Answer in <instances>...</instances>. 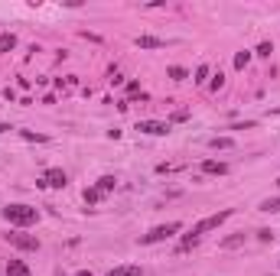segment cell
Wrapping results in <instances>:
<instances>
[{
	"label": "cell",
	"mask_w": 280,
	"mask_h": 276,
	"mask_svg": "<svg viewBox=\"0 0 280 276\" xmlns=\"http://www.w3.org/2000/svg\"><path fill=\"white\" fill-rule=\"evenodd\" d=\"M108 276H140V266H137V263H127V266H118V270H111Z\"/></svg>",
	"instance_id": "obj_11"
},
{
	"label": "cell",
	"mask_w": 280,
	"mask_h": 276,
	"mask_svg": "<svg viewBox=\"0 0 280 276\" xmlns=\"http://www.w3.org/2000/svg\"><path fill=\"white\" fill-rule=\"evenodd\" d=\"M245 244V234H231V237H225L222 241V250H235V247Z\"/></svg>",
	"instance_id": "obj_14"
},
{
	"label": "cell",
	"mask_w": 280,
	"mask_h": 276,
	"mask_svg": "<svg viewBox=\"0 0 280 276\" xmlns=\"http://www.w3.org/2000/svg\"><path fill=\"white\" fill-rule=\"evenodd\" d=\"M105 198V192H98V189H85V205H98Z\"/></svg>",
	"instance_id": "obj_15"
},
{
	"label": "cell",
	"mask_w": 280,
	"mask_h": 276,
	"mask_svg": "<svg viewBox=\"0 0 280 276\" xmlns=\"http://www.w3.org/2000/svg\"><path fill=\"white\" fill-rule=\"evenodd\" d=\"M78 276H91V273H88V270H82V273H78Z\"/></svg>",
	"instance_id": "obj_24"
},
{
	"label": "cell",
	"mask_w": 280,
	"mask_h": 276,
	"mask_svg": "<svg viewBox=\"0 0 280 276\" xmlns=\"http://www.w3.org/2000/svg\"><path fill=\"white\" fill-rule=\"evenodd\" d=\"M270 52H274V43H261L254 55H261V59H270Z\"/></svg>",
	"instance_id": "obj_18"
},
{
	"label": "cell",
	"mask_w": 280,
	"mask_h": 276,
	"mask_svg": "<svg viewBox=\"0 0 280 276\" xmlns=\"http://www.w3.org/2000/svg\"><path fill=\"white\" fill-rule=\"evenodd\" d=\"M183 231V224L179 221H170V224H160V227H153V231L140 234V244H160V241H166V237H173V234Z\"/></svg>",
	"instance_id": "obj_3"
},
{
	"label": "cell",
	"mask_w": 280,
	"mask_h": 276,
	"mask_svg": "<svg viewBox=\"0 0 280 276\" xmlns=\"http://www.w3.org/2000/svg\"><path fill=\"white\" fill-rule=\"evenodd\" d=\"M20 137H23V140H36V143H46L43 133H33V130H20Z\"/></svg>",
	"instance_id": "obj_20"
},
{
	"label": "cell",
	"mask_w": 280,
	"mask_h": 276,
	"mask_svg": "<svg viewBox=\"0 0 280 276\" xmlns=\"http://www.w3.org/2000/svg\"><path fill=\"white\" fill-rule=\"evenodd\" d=\"M98 192H105V195H108V192H114L118 189V179H114V176H101V179H98V185H95Z\"/></svg>",
	"instance_id": "obj_10"
},
{
	"label": "cell",
	"mask_w": 280,
	"mask_h": 276,
	"mask_svg": "<svg viewBox=\"0 0 280 276\" xmlns=\"http://www.w3.org/2000/svg\"><path fill=\"white\" fill-rule=\"evenodd\" d=\"M3 130H10V127H7V124H0V133H3Z\"/></svg>",
	"instance_id": "obj_23"
},
{
	"label": "cell",
	"mask_w": 280,
	"mask_h": 276,
	"mask_svg": "<svg viewBox=\"0 0 280 276\" xmlns=\"http://www.w3.org/2000/svg\"><path fill=\"white\" fill-rule=\"evenodd\" d=\"M186 75H189V72H186V68H179V65H173V68H170V78H176V81H183Z\"/></svg>",
	"instance_id": "obj_21"
},
{
	"label": "cell",
	"mask_w": 280,
	"mask_h": 276,
	"mask_svg": "<svg viewBox=\"0 0 280 276\" xmlns=\"http://www.w3.org/2000/svg\"><path fill=\"white\" fill-rule=\"evenodd\" d=\"M166 46V39H160V36H137V49H163Z\"/></svg>",
	"instance_id": "obj_8"
},
{
	"label": "cell",
	"mask_w": 280,
	"mask_h": 276,
	"mask_svg": "<svg viewBox=\"0 0 280 276\" xmlns=\"http://www.w3.org/2000/svg\"><path fill=\"white\" fill-rule=\"evenodd\" d=\"M251 55H254V52H248V49H245V52H238L235 55V68H245V65L251 62Z\"/></svg>",
	"instance_id": "obj_17"
},
{
	"label": "cell",
	"mask_w": 280,
	"mask_h": 276,
	"mask_svg": "<svg viewBox=\"0 0 280 276\" xmlns=\"http://www.w3.org/2000/svg\"><path fill=\"white\" fill-rule=\"evenodd\" d=\"M137 130L140 133H150V137H166L170 133V120H137Z\"/></svg>",
	"instance_id": "obj_6"
},
{
	"label": "cell",
	"mask_w": 280,
	"mask_h": 276,
	"mask_svg": "<svg viewBox=\"0 0 280 276\" xmlns=\"http://www.w3.org/2000/svg\"><path fill=\"white\" fill-rule=\"evenodd\" d=\"M0 214H3V218H7V224H10V227H17V231L39 221V211H36V208H30V205H7Z\"/></svg>",
	"instance_id": "obj_2"
},
{
	"label": "cell",
	"mask_w": 280,
	"mask_h": 276,
	"mask_svg": "<svg viewBox=\"0 0 280 276\" xmlns=\"http://www.w3.org/2000/svg\"><path fill=\"white\" fill-rule=\"evenodd\" d=\"M3 237H7V244L17 247V250H39V241L26 231H17V227H13V231H7Z\"/></svg>",
	"instance_id": "obj_4"
},
{
	"label": "cell",
	"mask_w": 280,
	"mask_h": 276,
	"mask_svg": "<svg viewBox=\"0 0 280 276\" xmlns=\"http://www.w3.org/2000/svg\"><path fill=\"white\" fill-rule=\"evenodd\" d=\"M277 185H280V179H277Z\"/></svg>",
	"instance_id": "obj_25"
},
{
	"label": "cell",
	"mask_w": 280,
	"mask_h": 276,
	"mask_svg": "<svg viewBox=\"0 0 280 276\" xmlns=\"http://www.w3.org/2000/svg\"><path fill=\"white\" fill-rule=\"evenodd\" d=\"M231 214H235V211H231V208H225V211H218V214H209V218H202V221H199V224H192V231L186 234V241H183V250H186V247H192L195 241L202 237V234L215 231L218 224H225L228 218H231Z\"/></svg>",
	"instance_id": "obj_1"
},
{
	"label": "cell",
	"mask_w": 280,
	"mask_h": 276,
	"mask_svg": "<svg viewBox=\"0 0 280 276\" xmlns=\"http://www.w3.org/2000/svg\"><path fill=\"white\" fill-rule=\"evenodd\" d=\"M202 172H205V176H225V172H228V162H222V160H205V162H202Z\"/></svg>",
	"instance_id": "obj_7"
},
{
	"label": "cell",
	"mask_w": 280,
	"mask_h": 276,
	"mask_svg": "<svg viewBox=\"0 0 280 276\" xmlns=\"http://www.w3.org/2000/svg\"><path fill=\"white\" fill-rule=\"evenodd\" d=\"M222 85H225V75L218 72V75H215V78H212V88H215V91H218V88H222Z\"/></svg>",
	"instance_id": "obj_22"
},
{
	"label": "cell",
	"mask_w": 280,
	"mask_h": 276,
	"mask_svg": "<svg viewBox=\"0 0 280 276\" xmlns=\"http://www.w3.org/2000/svg\"><path fill=\"white\" fill-rule=\"evenodd\" d=\"M205 78H209V65H199L195 68V85H205Z\"/></svg>",
	"instance_id": "obj_19"
},
{
	"label": "cell",
	"mask_w": 280,
	"mask_h": 276,
	"mask_svg": "<svg viewBox=\"0 0 280 276\" xmlns=\"http://www.w3.org/2000/svg\"><path fill=\"white\" fill-rule=\"evenodd\" d=\"M17 49V36L13 32H0V52H10Z\"/></svg>",
	"instance_id": "obj_12"
},
{
	"label": "cell",
	"mask_w": 280,
	"mask_h": 276,
	"mask_svg": "<svg viewBox=\"0 0 280 276\" xmlns=\"http://www.w3.org/2000/svg\"><path fill=\"white\" fill-rule=\"evenodd\" d=\"M209 146H212V149H231V146H235V140H231V137H212V140H209Z\"/></svg>",
	"instance_id": "obj_13"
},
{
	"label": "cell",
	"mask_w": 280,
	"mask_h": 276,
	"mask_svg": "<svg viewBox=\"0 0 280 276\" xmlns=\"http://www.w3.org/2000/svg\"><path fill=\"white\" fill-rule=\"evenodd\" d=\"M7 276H30V266L23 263V260H10L7 263Z\"/></svg>",
	"instance_id": "obj_9"
},
{
	"label": "cell",
	"mask_w": 280,
	"mask_h": 276,
	"mask_svg": "<svg viewBox=\"0 0 280 276\" xmlns=\"http://www.w3.org/2000/svg\"><path fill=\"white\" fill-rule=\"evenodd\" d=\"M65 182H69V176H65V169H46L43 179H39V185H46V189H65Z\"/></svg>",
	"instance_id": "obj_5"
},
{
	"label": "cell",
	"mask_w": 280,
	"mask_h": 276,
	"mask_svg": "<svg viewBox=\"0 0 280 276\" xmlns=\"http://www.w3.org/2000/svg\"><path fill=\"white\" fill-rule=\"evenodd\" d=\"M261 211H280V195L277 198H264V202H261Z\"/></svg>",
	"instance_id": "obj_16"
}]
</instances>
